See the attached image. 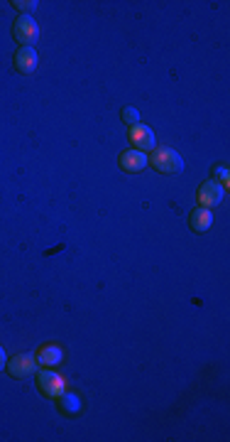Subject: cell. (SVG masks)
Wrapping results in <instances>:
<instances>
[{
    "label": "cell",
    "mask_w": 230,
    "mask_h": 442,
    "mask_svg": "<svg viewBox=\"0 0 230 442\" xmlns=\"http://www.w3.org/2000/svg\"><path fill=\"white\" fill-rule=\"evenodd\" d=\"M37 364L39 366H44V369H52V366H59L61 364V359H64V351L59 349L57 344H44V346H39V351H37Z\"/></svg>",
    "instance_id": "obj_9"
},
{
    "label": "cell",
    "mask_w": 230,
    "mask_h": 442,
    "mask_svg": "<svg viewBox=\"0 0 230 442\" xmlns=\"http://www.w3.org/2000/svg\"><path fill=\"white\" fill-rule=\"evenodd\" d=\"M6 369L12 378L35 376V373H37V359H35L32 354H17V356H12V359H8Z\"/></svg>",
    "instance_id": "obj_4"
},
{
    "label": "cell",
    "mask_w": 230,
    "mask_h": 442,
    "mask_svg": "<svg viewBox=\"0 0 230 442\" xmlns=\"http://www.w3.org/2000/svg\"><path fill=\"white\" fill-rule=\"evenodd\" d=\"M213 175L220 179V184H228V170L225 168H218V170H213Z\"/></svg>",
    "instance_id": "obj_14"
},
{
    "label": "cell",
    "mask_w": 230,
    "mask_h": 442,
    "mask_svg": "<svg viewBox=\"0 0 230 442\" xmlns=\"http://www.w3.org/2000/svg\"><path fill=\"white\" fill-rule=\"evenodd\" d=\"M211 224H213V214H211V209H204V206H198V209H193L191 216H189V227H191L193 233H204V231H209Z\"/></svg>",
    "instance_id": "obj_10"
},
{
    "label": "cell",
    "mask_w": 230,
    "mask_h": 442,
    "mask_svg": "<svg viewBox=\"0 0 230 442\" xmlns=\"http://www.w3.org/2000/svg\"><path fill=\"white\" fill-rule=\"evenodd\" d=\"M120 116H123V123H128L130 128L140 123V111H137V108H133V106H125Z\"/></svg>",
    "instance_id": "obj_12"
},
{
    "label": "cell",
    "mask_w": 230,
    "mask_h": 442,
    "mask_svg": "<svg viewBox=\"0 0 230 442\" xmlns=\"http://www.w3.org/2000/svg\"><path fill=\"white\" fill-rule=\"evenodd\" d=\"M37 389H39V394L47 396V398H59V396L66 394V381H64V376H59V373L44 369V371H39V376H37Z\"/></svg>",
    "instance_id": "obj_2"
},
{
    "label": "cell",
    "mask_w": 230,
    "mask_h": 442,
    "mask_svg": "<svg viewBox=\"0 0 230 442\" xmlns=\"http://www.w3.org/2000/svg\"><path fill=\"white\" fill-rule=\"evenodd\" d=\"M130 143H133V150L140 152H147V150H155L157 148V138H155V130L147 128V125H133L130 128Z\"/></svg>",
    "instance_id": "obj_6"
},
{
    "label": "cell",
    "mask_w": 230,
    "mask_h": 442,
    "mask_svg": "<svg viewBox=\"0 0 230 442\" xmlns=\"http://www.w3.org/2000/svg\"><path fill=\"white\" fill-rule=\"evenodd\" d=\"M12 37L25 47H32L39 37V25L32 20V15H20L12 25Z\"/></svg>",
    "instance_id": "obj_3"
},
{
    "label": "cell",
    "mask_w": 230,
    "mask_h": 442,
    "mask_svg": "<svg viewBox=\"0 0 230 442\" xmlns=\"http://www.w3.org/2000/svg\"><path fill=\"white\" fill-rule=\"evenodd\" d=\"M150 165L162 175H179L184 170V160L177 150H171V148H155L152 155L147 157Z\"/></svg>",
    "instance_id": "obj_1"
},
{
    "label": "cell",
    "mask_w": 230,
    "mask_h": 442,
    "mask_svg": "<svg viewBox=\"0 0 230 442\" xmlns=\"http://www.w3.org/2000/svg\"><path fill=\"white\" fill-rule=\"evenodd\" d=\"M59 408L61 413H66V416H74V413H79L81 410V400L76 398V396H59Z\"/></svg>",
    "instance_id": "obj_11"
},
{
    "label": "cell",
    "mask_w": 230,
    "mask_h": 442,
    "mask_svg": "<svg viewBox=\"0 0 230 442\" xmlns=\"http://www.w3.org/2000/svg\"><path fill=\"white\" fill-rule=\"evenodd\" d=\"M118 162H120V168H123L125 173H130V175L142 173V170L150 165L147 155H145V152H140V150H125L123 155H120Z\"/></svg>",
    "instance_id": "obj_8"
},
{
    "label": "cell",
    "mask_w": 230,
    "mask_h": 442,
    "mask_svg": "<svg viewBox=\"0 0 230 442\" xmlns=\"http://www.w3.org/2000/svg\"><path fill=\"white\" fill-rule=\"evenodd\" d=\"M6 364H8V356H6V349H3V346H0V371H3V369H6Z\"/></svg>",
    "instance_id": "obj_15"
},
{
    "label": "cell",
    "mask_w": 230,
    "mask_h": 442,
    "mask_svg": "<svg viewBox=\"0 0 230 442\" xmlns=\"http://www.w3.org/2000/svg\"><path fill=\"white\" fill-rule=\"evenodd\" d=\"M225 197V187L215 179L211 182H204L198 187V204L204 206V209H211V206H218Z\"/></svg>",
    "instance_id": "obj_5"
},
{
    "label": "cell",
    "mask_w": 230,
    "mask_h": 442,
    "mask_svg": "<svg viewBox=\"0 0 230 442\" xmlns=\"http://www.w3.org/2000/svg\"><path fill=\"white\" fill-rule=\"evenodd\" d=\"M12 6H15L17 12H22V15H30V12L37 8V0H12Z\"/></svg>",
    "instance_id": "obj_13"
},
{
    "label": "cell",
    "mask_w": 230,
    "mask_h": 442,
    "mask_svg": "<svg viewBox=\"0 0 230 442\" xmlns=\"http://www.w3.org/2000/svg\"><path fill=\"white\" fill-rule=\"evenodd\" d=\"M39 64V57H37V49L35 47H20L15 52V69L20 74H32Z\"/></svg>",
    "instance_id": "obj_7"
}]
</instances>
